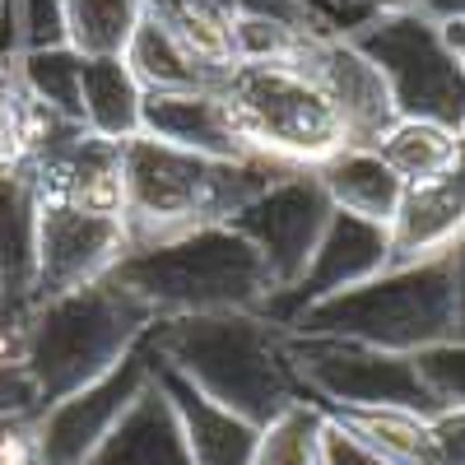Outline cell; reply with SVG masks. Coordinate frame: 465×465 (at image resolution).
Masks as SVG:
<instances>
[{"label": "cell", "mask_w": 465, "mask_h": 465, "mask_svg": "<svg viewBox=\"0 0 465 465\" xmlns=\"http://www.w3.org/2000/svg\"><path fill=\"white\" fill-rule=\"evenodd\" d=\"M302 163H284L252 149L242 159H214L153 135H131L122 144V214L131 228V247L159 242L173 232L228 223L252 196L280 182Z\"/></svg>", "instance_id": "obj_1"}, {"label": "cell", "mask_w": 465, "mask_h": 465, "mask_svg": "<svg viewBox=\"0 0 465 465\" xmlns=\"http://www.w3.org/2000/svg\"><path fill=\"white\" fill-rule=\"evenodd\" d=\"M163 363L186 372L205 396L265 429L293 401H307L284 354V326L265 312H191L153 317Z\"/></svg>", "instance_id": "obj_2"}, {"label": "cell", "mask_w": 465, "mask_h": 465, "mask_svg": "<svg viewBox=\"0 0 465 465\" xmlns=\"http://www.w3.org/2000/svg\"><path fill=\"white\" fill-rule=\"evenodd\" d=\"M112 275L140 293L153 317L261 312L275 293L265 256L232 223H201L159 242H140L116 261Z\"/></svg>", "instance_id": "obj_3"}, {"label": "cell", "mask_w": 465, "mask_h": 465, "mask_svg": "<svg viewBox=\"0 0 465 465\" xmlns=\"http://www.w3.org/2000/svg\"><path fill=\"white\" fill-rule=\"evenodd\" d=\"M149 322L153 307L116 275L28 302L24 368L37 381L43 410L116 368L126 359V349L149 331Z\"/></svg>", "instance_id": "obj_4"}, {"label": "cell", "mask_w": 465, "mask_h": 465, "mask_svg": "<svg viewBox=\"0 0 465 465\" xmlns=\"http://www.w3.org/2000/svg\"><path fill=\"white\" fill-rule=\"evenodd\" d=\"M456 289H460V252L386 265L381 275L302 307L289 331L349 335L391 349V354H423L433 344L456 340Z\"/></svg>", "instance_id": "obj_5"}, {"label": "cell", "mask_w": 465, "mask_h": 465, "mask_svg": "<svg viewBox=\"0 0 465 465\" xmlns=\"http://www.w3.org/2000/svg\"><path fill=\"white\" fill-rule=\"evenodd\" d=\"M214 89L242 140L270 159L317 168L349 144L340 112L298 61H232Z\"/></svg>", "instance_id": "obj_6"}, {"label": "cell", "mask_w": 465, "mask_h": 465, "mask_svg": "<svg viewBox=\"0 0 465 465\" xmlns=\"http://www.w3.org/2000/svg\"><path fill=\"white\" fill-rule=\"evenodd\" d=\"M349 43L386 74V89H391L401 116H423V122L460 131L465 70L451 56L438 19L414 5H381L372 19L349 33Z\"/></svg>", "instance_id": "obj_7"}, {"label": "cell", "mask_w": 465, "mask_h": 465, "mask_svg": "<svg viewBox=\"0 0 465 465\" xmlns=\"http://www.w3.org/2000/svg\"><path fill=\"white\" fill-rule=\"evenodd\" d=\"M284 354L307 401L344 405V410H414L438 414L442 401L423 381L414 354H391L349 335H307L284 331Z\"/></svg>", "instance_id": "obj_8"}, {"label": "cell", "mask_w": 465, "mask_h": 465, "mask_svg": "<svg viewBox=\"0 0 465 465\" xmlns=\"http://www.w3.org/2000/svg\"><path fill=\"white\" fill-rule=\"evenodd\" d=\"M331 214H335V201L326 196L317 168H293L280 182H270L261 196H252L228 223L265 256L275 289H289L312 261Z\"/></svg>", "instance_id": "obj_9"}, {"label": "cell", "mask_w": 465, "mask_h": 465, "mask_svg": "<svg viewBox=\"0 0 465 465\" xmlns=\"http://www.w3.org/2000/svg\"><path fill=\"white\" fill-rule=\"evenodd\" d=\"M153 368H159V344H153V331H144L116 368H107L103 377L80 386V391L52 401L37 414V433H43L47 460L52 465H84L94 456V447L116 429V419H122L135 405V396L153 381Z\"/></svg>", "instance_id": "obj_10"}, {"label": "cell", "mask_w": 465, "mask_h": 465, "mask_svg": "<svg viewBox=\"0 0 465 465\" xmlns=\"http://www.w3.org/2000/svg\"><path fill=\"white\" fill-rule=\"evenodd\" d=\"M126 252H131L126 214L43 201V214H37V280L28 302L112 275Z\"/></svg>", "instance_id": "obj_11"}, {"label": "cell", "mask_w": 465, "mask_h": 465, "mask_svg": "<svg viewBox=\"0 0 465 465\" xmlns=\"http://www.w3.org/2000/svg\"><path fill=\"white\" fill-rule=\"evenodd\" d=\"M386 265H391V228L335 210L326 232H322V242H317V252H312V261H307V270L298 275V284L275 289L265 298L261 312L275 326L289 331L302 307H312V302H322L331 293L354 289V284L381 275Z\"/></svg>", "instance_id": "obj_12"}, {"label": "cell", "mask_w": 465, "mask_h": 465, "mask_svg": "<svg viewBox=\"0 0 465 465\" xmlns=\"http://www.w3.org/2000/svg\"><path fill=\"white\" fill-rule=\"evenodd\" d=\"M298 65L322 84V94L340 112L349 144H377L381 131L401 116L391 89H386V74L354 43H349V37L312 33L307 47H302V56H298Z\"/></svg>", "instance_id": "obj_13"}, {"label": "cell", "mask_w": 465, "mask_h": 465, "mask_svg": "<svg viewBox=\"0 0 465 465\" xmlns=\"http://www.w3.org/2000/svg\"><path fill=\"white\" fill-rule=\"evenodd\" d=\"M465 242V159L433 177L414 182L401 201V214L391 219V265L429 261L460 252Z\"/></svg>", "instance_id": "obj_14"}, {"label": "cell", "mask_w": 465, "mask_h": 465, "mask_svg": "<svg viewBox=\"0 0 465 465\" xmlns=\"http://www.w3.org/2000/svg\"><path fill=\"white\" fill-rule=\"evenodd\" d=\"M122 144L126 140H103L94 131H80L37 159L28 177L37 182L43 201H70L89 210H116L122 214Z\"/></svg>", "instance_id": "obj_15"}, {"label": "cell", "mask_w": 465, "mask_h": 465, "mask_svg": "<svg viewBox=\"0 0 465 465\" xmlns=\"http://www.w3.org/2000/svg\"><path fill=\"white\" fill-rule=\"evenodd\" d=\"M153 377H159V386L168 391V401L182 419V433H186V447H191V456H196V465H252L256 438H261V429L252 419L232 414L228 405L205 396L186 372L163 363V354H159Z\"/></svg>", "instance_id": "obj_16"}, {"label": "cell", "mask_w": 465, "mask_h": 465, "mask_svg": "<svg viewBox=\"0 0 465 465\" xmlns=\"http://www.w3.org/2000/svg\"><path fill=\"white\" fill-rule=\"evenodd\" d=\"M140 131L153 140H168L214 159H242L252 144L232 126V112L219 98V89H177V94H144Z\"/></svg>", "instance_id": "obj_17"}, {"label": "cell", "mask_w": 465, "mask_h": 465, "mask_svg": "<svg viewBox=\"0 0 465 465\" xmlns=\"http://www.w3.org/2000/svg\"><path fill=\"white\" fill-rule=\"evenodd\" d=\"M84 465H196L168 391L153 377Z\"/></svg>", "instance_id": "obj_18"}, {"label": "cell", "mask_w": 465, "mask_h": 465, "mask_svg": "<svg viewBox=\"0 0 465 465\" xmlns=\"http://www.w3.org/2000/svg\"><path fill=\"white\" fill-rule=\"evenodd\" d=\"M317 177L326 186V196L335 201V210L386 223V228L401 214V201L410 191L405 177L377 153V144H340L331 159L317 163Z\"/></svg>", "instance_id": "obj_19"}, {"label": "cell", "mask_w": 465, "mask_h": 465, "mask_svg": "<svg viewBox=\"0 0 465 465\" xmlns=\"http://www.w3.org/2000/svg\"><path fill=\"white\" fill-rule=\"evenodd\" d=\"M37 214H43V196H37L28 168H0V289L10 302L33 298Z\"/></svg>", "instance_id": "obj_20"}, {"label": "cell", "mask_w": 465, "mask_h": 465, "mask_svg": "<svg viewBox=\"0 0 465 465\" xmlns=\"http://www.w3.org/2000/svg\"><path fill=\"white\" fill-rule=\"evenodd\" d=\"M335 429H344L354 442H363L368 451H377L391 465H447L433 419L414 414V410H344V405H322Z\"/></svg>", "instance_id": "obj_21"}, {"label": "cell", "mask_w": 465, "mask_h": 465, "mask_svg": "<svg viewBox=\"0 0 465 465\" xmlns=\"http://www.w3.org/2000/svg\"><path fill=\"white\" fill-rule=\"evenodd\" d=\"M126 65L135 70V80L144 84V94H177V89H214L219 74L214 65H205L191 52L182 37L163 24L144 15V24L135 28L131 47H126Z\"/></svg>", "instance_id": "obj_22"}, {"label": "cell", "mask_w": 465, "mask_h": 465, "mask_svg": "<svg viewBox=\"0 0 465 465\" xmlns=\"http://www.w3.org/2000/svg\"><path fill=\"white\" fill-rule=\"evenodd\" d=\"M80 116L103 140H131L140 135L144 116V84L126 56H84V89H80Z\"/></svg>", "instance_id": "obj_23"}, {"label": "cell", "mask_w": 465, "mask_h": 465, "mask_svg": "<svg viewBox=\"0 0 465 465\" xmlns=\"http://www.w3.org/2000/svg\"><path fill=\"white\" fill-rule=\"evenodd\" d=\"M377 153L405 177V186H414V182H433V177L451 173L465 159V144H460V131H451L442 122L396 116V122L381 131Z\"/></svg>", "instance_id": "obj_24"}, {"label": "cell", "mask_w": 465, "mask_h": 465, "mask_svg": "<svg viewBox=\"0 0 465 465\" xmlns=\"http://www.w3.org/2000/svg\"><path fill=\"white\" fill-rule=\"evenodd\" d=\"M149 0H65L70 47L80 56H126Z\"/></svg>", "instance_id": "obj_25"}, {"label": "cell", "mask_w": 465, "mask_h": 465, "mask_svg": "<svg viewBox=\"0 0 465 465\" xmlns=\"http://www.w3.org/2000/svg\"><path fill=\"white\" fill-rule=\"evenodd\" d=\"M252 465H326V410L317 401H293L261 429Z\"/></svg>", "instance_id": "obj_26"}, {"label": "cell", "mask_w": 465, "mask_h": 465, "mask_svg": "<svg viewBox=\"0 0 465 465\" xmlns=\"http://www.w3.org/2000/svg\"><path fill=\"white\" fill-rule=\"evenodd\" d=\"M15 80L28 98L47 103L65 116H80V89H84V56L70 43L61 47H33L15 61ZM84 122V116H80Z\"/></svg>", "instance_id": "obj_27"}, {"label": "cell", "mask_w": 465, "mask_h": 465, "mask_svg": "<svg viewBox=\"0 0 465 465\" xmlns=\"http://www.w3.org/2000/svg\"><path fill=\"white\" fill-rule=\"evenodd\" d=\"M149 15L163 19L205 65H232V15L219 10L214 0H149Z\"/></svg>", "instance_id": "obj_28"}, {"label": "cell", "mask_w": 465, "mask_h": 465, "mask_svg": "<svg viewBox=\"0 0 465 465\" xmlns=\"http://www.w3.org/2000/svg\"><path fill=\"white\" fill-rule=\"evenodd\" d=\"M307 37L312 33L270 15H232V61H298Z\"/></svg>", "instance_id": "obj_29"}, {"label": "cell", "mask_w": 465, "mask_h": 465, "mask_svg": "<svg viewBox=\"0 0 465 465\" xmlns=\"http://www.w3.org/2000/svg\"><path fill=\"white\" fill-rule=\"evenodd\" d=\"M419 359V372L423 381L433 386V396L447 405H460L465 410V340H447V344H433V349H423Z\"/></svg>", "instance_id": "obj_30"}, {"label": "cell", "mask_w": 465, "mask_h": 465, "mask_svg": "<svg viewBox=\"0 0 465 465\" xmlns=\"http://www.w3.org/2000/svg\"><path fill=\"white\" fill-rule=\"evenodd\" d=\"M0 465H52L43 433H37V414L0 419Z\"/></svg>", "instance_id": "obj_31"}, {"label": "cell", "mask_w": 465, "mask_h": 465, "mask_svg": "<svg viewBox=\"0 0 465 465\" xmlns=\"http://www.w3.org/2000/svg\"><path fill=\"white\" fill-rule=\"evenodd\" d=\"M19 15H24L28 52H33V47H61V43H70L65 0H19Z\"/></svg>", "instance_id": "obj_32"}, {"label": "cell", "mask_w": 465, "mask_h": 465, "mask_svg": "<svg viewBox=\"0 0 465 465\" xmlns=\"http://www.w3.org/2000/svg\"><path fill=\"white\" fill-rule=\"evenodd\" d=\"M10 414H43V396H37V381L24 363L0 368V419Z\"/></svg>", "instance_id": "obj_33"}, {"label": "cell", "mask_w": 465, "mask_h": 465, "mask_svg": "<svg viewBox=\"0 0 465 465\" xmlns=\"http://www.w3.org/2000/svg\"><path fill=\"white\" fill-rule=\"evenodd\" d=\"M24 326H28V302H0V368L24 363Z\"/></svg>", "instance_id": "obj_34"}, {"label": "cell", "mask_w": 465, "mask_h": 465, "mask_svg": "<svg viewBox=\"0 0 465 465\" xmlns=\"http://www.w3.org/2000/svg\"><path fill=\"white\" fill-rule=\"evenodd\" d=\"M28 52V37H24V15H19V0H0V65L15 70V61Z\"/></svg>", "instance_id": "obj_35"}, {"label": "cell", "mask_w": 465, "mask_h": 465, "mask_svg": "<svg viewBox=\"0 0 465 465\" xmlns=\"http://www.w3.org/2000/svg\"><path fill=\"white\" fill-rule=\"evenodd\" d=\"M326 465H391V460H381L377 451H368L363 442H354L344 429H335L326 419Z\"/></svg>", "instance_id": "obj_36"}, {"label": "cell", "mask_w": 465, "mask_h": 465, "mask_svg": "<svg viewBox=\"0 0 465 465\" xmlns=\"http://www.w3.org/2000/svg\"><path fill=\"white\" fill-rule=\"evenodd\" d=\"M414 10H423L429 19L447 24V19H465V0H419Z\"/></svg>", "instance_id": "obj_37"}, {"label": "cell", "mask_w": 465, "mask_h": 465, "mask_svg": "<svg viewBox=\"0 0 465 465\" xmlns=\"http://www.w3.org/2000/svg\"><path fill=\"white\" fill-rule=\"evenodd\" d=\"M442 37H447L451 56H456L460 70H465V19H447V24H442Z\"/></svg>", "instance_id": "obj_38"}, {"label": "cell", "mask_w": 465, "mask_h": 465, "mask_svg": "<svg viewBox=\"0 0 465 465\" xmlns=\"http://www.w3.org/2000/svg\"><path fill=\"white\" fill-rule=\"evenodd\" d=\"M15 94H19V80H15V70H5V65H0V122H5V112H10Z\"/></svg>", "instance_id": "obj_39"}, {"label": "cell", "mask_w": 465, "mask_h": 465, "mask_svg": "<svg viewBox=\"0 0 465 465\" xmlns=\"http://www.w3.org/2000/svg\"><path fill=\"white\" fill-rule=\"evenodd\" d=\"M456 340H465V261H460V289H456Z\"/></svg>", "instance_id": "obj_40"}, {"label": "cell", "mask_w": 465, "mask_h": 465, "mask_svg": "<svg viewBox=\"0 0 465 465\" xmlns=\"http://www.w3.org/2000/svg\"><path fill=\"white\" fill-rule=\"evenodd\" d=\"M396 5H419V0H396Z\"/></svg>", "instance_id": "obj_41"}, {"label": "cell", "mask_w": 465, "mask_h": 465, "mask_svg": "<svg viewBox=\"0 0 465 465\" xmlns=\"http://www.w3.org/2000/svg\"><path fill=\"white\" fill-rule=\"evenodd\" d=\"M460 144H465V122H460Z\"/></svg>", "instance_id": "obj_42"}, {"label": "cell", "mask_w": 465, "mask_h": 465, "mask_svg": "<svg viewBox=\"0 0 465 465\" xmlns=\"http://www.w3.org/2000/svg\"><path fill=\"white\" fill-rule=\"evenodd\" d=\"M0 302H10V298H5V289H0Z\"/></svg>", "instance_id": "obj_43"}, {"label": "cell", "mask_w": 465, "mask_h": 465, "mask_svg": "<svg viewBox=\"0 0 465 465\" xmlns=\"http://www.w3.org/2000/svg\"><path fill=\"white\" fill-rule=\"evenodd\" d=\"M460 261H465V242H460Z\"/></svg>", "instance_id": "obj_44"}]
</instances>
